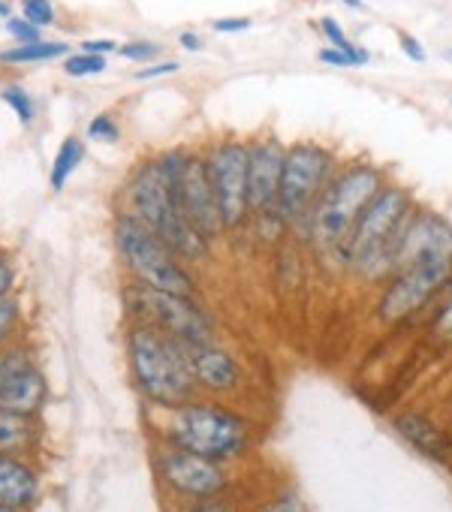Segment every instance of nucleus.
<instances>
[{"label":"nucleus","instance_id":"dca6fc26","mask_svg":"<svg viewBox=\"0 0 452 512\" xmlns=\"http://www.w3.org/2000/svg\"><path fill=\"white\" fill-rule=\"evenodd\" d=\"M395 431L413 446V449H419L425 458H431V461H449L452 458V437L434 422V419H428L425 413H401L398 419H395Z\"/></svg>","mask_w":452,"mask_h":512},{"label":"nucleus","instance_id":"7ed1b4c3","mask_svg":"<svg viewBox=\"0 0 452 512\" xmlns=\"http://www.w3.org/2000/svg\"><path fill=\"white\" fill-rule=\"evenodd\" d=\"M386 169L371 160H350L341 163L332 181L326 184L320 202L314 205V214L308 220V241L317 256L332 260L344 247L353 223L365 211V205L377 196V190L386 184Z\"/></svg>","mask_w":452,"mask_h":512},{"label":"nucleus","instance_id":"f704fd0d","mask_svg":"<svg viewBox=\"0 0 452 512\" xmlns=\"http://www.w3.org/2000/svg\"><path fill=\"white\" fill-rule=\"evenodd\" d=\"M178 70H181V64H175V61H166V64H154V67H145V70H139V73H136V79H157V76L178 73Z\"/></svg>","mask_w":452,"mask_h":512},{"label":"nucleus","instance_id":"c85d7f7f","mask_svg":"<svg viewBox=\"0 0 452 512\" xmlns=\"http://www.w3.org/2000/svg\"><path fill=\"white\" fill-rule=\"evenodd\" d=\"M178 512H239L233 503H226L223 497H205V500H187Z\"/></svg>","mask_w":452,"mask_h":512},{"label":"nucleus","instance_id":"aec40b11","mask_svg":"<svg viewBox=\"0 0 452 512\" xmlns=\"http://www.w3.org/2000/svg\"><path fill=\"white\" fill-rule=\"evenodd\" d=\"M85 160V145L70 136L61 148H58V157H55V166H52V187L55 190H64V184L70 181V175L76 172V166Z\"/></svg>","mask_w":452,"mask_h":512},{"label":"nucleus","instance_id":"39448f33","mask_svg":"<svg viewBox=\"0 0 452 512\" xmlns=\"http://www.w3.org/2000/svg\"><path fill=\"white\" fill-rule=\"evenodd\" d=\"M130 196V211L148 226L154 229V235L178 256L184 266H196L205 263L211 256V241L184 217V211L178 208L169 181L154 160H148L130 181L127 187Z\"/></svg>","mask_w":452,"mask_h":512},{"label":"nucleus","instance_id":"c756f323","mask_svg":"<svg viewBox=\"0 0 452 512\" xmlns=\"http://www.w3.org/2000/svg\"><path fill=\"white\" fill-rule=\"evenodd\" d=\"M7 31L19 40V46L40 43V28H37V25H31L28 19H7Z\"/></svg>","mask_w":452,"mask_h":512},{"label":"nucleus","instance_id":"9b49d317","mask_svg":"<svg viewBox=\"0 0 452 512\" xmlns=\"http://www.w3.org/2000/svg\"><path fill=\"white\" fill-rule=\"evenodd\" d=\"M248 142L242 139H220L205 154L211 190L220 208L223 232H242L251 223V202H248Z\"/></svg>","mask_w":452,"mask_h":512},{"label":"nucleus","instance_id":"2eb2a0df","mask_svg":"<svg viewBox=\"0 0 452 512\" xmlns=\"http://www.w3.org/2000/svg\"><path fill=\"white\" fill-rule=\"evenodd\" d=\"M190 353V368H193V380L196 386L208 389V392H233L242 383V368L236 362L233 353H226L217 344H199V347H187Z\"/></svg>","mask_w":452,"mask_h":512},{"label":"nucleus","instance_id":"bb28decb","mask_svg":"<svg viewBox=\"0 0 452 512\" xmlns=\"http://www.w3.org/2000/svg\"><path fill=\"white\" fill-rule=\"evenodd\" d=\"M4 100L10 103V109L19 115L22 124H31V121H34V100L28 97L25 88H7V91H4Z\"/></svg>","mask_w":452,"mask_h":512},{"label":"nucleus","instance_id":"0eeeda50","mask_svg":"<svg viewBox=\"0 0 452 512\" xmlns=\"http://www.w3.org/2000/svg\"><path fill=\"white\" fill-rule=\"evenodd\" d=\"M338 154L320 142L299 139L287 145L284 172H281V190H278V214L290 226V235L299 241H308V220L314 214V205L320 202L326 184L338 172Z\"/></svg>","mask_w":452,"mask_h":512},{"label":"nucleus","instance_id":"ddd939ff","mask_svg":"<svg viewBox=\"0 0 452 512\" xmlns=\"http://www.w3.org/2000/svg\"><path fill=\"white\" fill-rule=\"evenodd\" d=\"M157 470L163 476V482L187 497V500H205V497H220L230 485V476L220 467V461L202 458L190 449H181L175 443H169L160 458H157Z\"/></svg>","mask_w":452,"mask_h":512},{"label":"nucleus","instance_id":"4be33fe9","mask_svg":"<svg viewBox=\"0 0 452 512\" xmlns=\"http://www.w3.org/2000/svg\"><path fill=\"white\" fill-rule=\"evenodd\" d=\"M431 332H434L443 344H452V284H449V290L440 296V302L434 305Z\"/></svg>","mask_w":452,"mask_h":512},{"label":"nucleus","instance_id":"7c9ffc66","mask_svg":"<svg viewBox=\"0 0 452 512\" xmlns=\"http://www.w3.org/2000/svg\"><path fill=\"white\" fill-rule=\"evenodd\" d=\"M19 323V305L10 299H0V344H4Z\"/></svg>","mask_w":452,"mask_h":512},{"label":"nucleus","instance_id":"5701e85b","mask_svg":"<svg viewBox=\"0 0 452 512\" xmlns=\"http://www.w3.org/2000/svg\"><path fill=\"white\" fill-rule=\"evenodd\" d=\"M251 512H311V509L296 491H281V494L266 497L263 503H257Z\"/></svg>","mask_w":452,"mask_h":512},{"label":"nucleus","instance_id":"72a5a7b5","mask_svg":"<svg viewBox=\"0 0 452 512\" xmlns=\"http://www.w3.org/2000/svg\"><path fill=\"white\" fill-rule=\"evenodd\" d=\"M248 28H251V19H217V22L211 25L214 34H242V31H248Z\"/></svg>","mask_w":452,"mask_h":512},{"label":"nucleus","instance_id":"f03ea898","mask_svg":"<svg viewBox=\"0 0 452 512\" xmlns=\"http://www.w3.org/2000/svg\"><path fill=\"white\" fill-rule=\"evenodd\" d=\"M416 205L419 202L410 187L386 181L353 223L332 266L362 287H380L392 275L404 226Z\"/></svg>","mask_w":452,"mask_h":512},{"label":"nucleus","instance_id":"58836bf2","mask_svg":"<svg viewBox=\"0 0 452 512\" xmlns=\"http://www.w3.org/2000/svg\"><path fill=\"white\" fill-rule=\"evenodd\" d=\"M347 7H353V10H362V0H344Z\"/></svg>","mask_w":452,"mask_h":512},{"label":"nucleus","instance_id":"393cba45","mask_svg":"<svg viewBox=\"0 0 452 512\" xmlns=\"http://www.w3.org/2000/svg\"><path fill=\"white\" fill-rule=\"evenodd\" d=\"M88 136H91V142H106V145H112V142L121 139V127H118V121H115L112 115H97V118H91V124H88Z\"/></svg>","mask_w":452,"mask_h":512},{"label":"nucleus","instance_id":"6ab92c4d","mask_svg":"<svg viewBox=\"0 0 452 512\" xmlns=\"http://www.w3.org/2000/svg\"><path fill=\"white\" fill-rule=\"evenodd\" d=\"M67 46L64 43H28V46H16L10 52H0V64H40V61H55L64 58Z\"/></svg>","mask_w":452,"mask_h":512},{"label":"nucleus","instance_id":"f257e3e1","mask_svg":"<svg viewBox=\"0 0 452 512\" xmlns=\"http://www.w3.org/2000/svg\"><path fill=\"white\" fill-rule=\"evenodd\" d=\"M452 284V220L431 205H416L398 253L392 275L377 287L374 317L386 326L419 317L434 308Z\"/></svg>","mask_w":452,"mask_h":512},{"label":"nucleus","instance_id":"473e14b6","mask_svg":"<svg viewBox=\"0 0 452 512\" xmlns=\"http://www.w3.org/2000/svg\"><path fill=\"white\" fill-rule=\"evenodd\" d=\"M398 46H401V52L410 58V61H416V64H422L425 61V49H422V43L413 37V34H398Z\"/></svg>","mask_w":452,"mask_h":512},{"label":"nucleus","instance_id":"c9c22d12","mask_svg":"<svg viewBox=\"0 0 452 512\" xmlns=\"http://www.w3.org/2000/svg\"><path fill=\"white\" fill-rule=\"evenodd\" d=\"M13 287V266L7 260V253H0V299H4Z\"/></svg>","mask_w":452,"mask_h":512},{"label":"nucleus","instance_id":"6e6552de","mask_svg":"<svg viewBox=\"0 0 452 512\" xmlns=\"http://www.w3.org/2000/svg\"><path fill=\"white\" fill-rule=\"evenodd\" d=\"M115 247L136 284L163 293H178V296L196 293L190 269L133 211L115 220Z\"/></svg>","mask_w":452,"mask_h":512},{"label":"nucleus","instance_id":"412c9836","mask_svg":"<svg viewBox=\"0 0 452 512\" xmlns=\"http://www.w3.org/2000/svg\"><path fill=\"white\" fill-rule=\"evenodd\" d=\"M320 31L326 34V40H329V46H332V49H341V52L353 55L362 67L368 64V52H365L362 46H356V43L344 34V28H341V22H338V19L323 16V19H320Z\"/></svg>","mask_w":452,"mask_h":512},{"label":"nucleus","instance_id":"f3484780","mask_svg":"<svg viewBox=\"0 0 452 512\" xmlns=\"http://www.w3.org/2000/svg\"><path fill=\"white\" fill-rule=\"evenodd\" d=\"M37 476L34 470L13 458V455H0V506L4 509H25L37 497Z\"/></svg>","mask_w":452,"mask_h":512},{"label":"nucleus","instance_id":"a211bd4d","mask_svg":"<svg viewBox=\"0 0 452 512\" xmlns=\"http://www.w3.org/2000/svg\"><path fill=\"white\" fill-rule=\"evenodd\" d=\"M31 440H34L31 416H22V413L0 407V455L22 452V449L31 446Z\"/></svg>","mask_w":452,"mask_h":512},{"label":"nucleus","instance_id":"f8f14e48","mask_svg":"<svg viewBox=\"0 0 452 512\" xmlns=\"http://www.w3.org/2000/svg\"><path fill=\"white\" fill-rule=\"evenodd\" d=\"M251 160H248V202H251V220L260 223V232L269 238H287L290 226L278 214V190H281V172L287 145L275 136H257L248 142Z\"/></svg>","mask_w":452,"mask_h":512},{"label":"nucleus","instance_id":"423d86ee","mask_svg":"<svg viewBox=\"0 0 452 512\" xmlns=\"http://www.w3.org/2000/svg\"><path fill=\"white\" fill-rule=\"evenodd\" d=\"M251 440V422L239 410L211 401H187L175 407L169 425V443L220 464L242 458L251 449Z\"/></svg>","mask_w":452,"mask_h":512},{"label":"nucleus","instance_id":"e433bc0d","mask_svg":"<svg viewBox=\"0 0 452 512\" xmlns=\"http://www.w3.org/2000/svg\"><path fill=\"white\" fill-rule=\"evenodd\" d=\"M85 52H91V55H109V52H118L121 46L115 43V40H85V46H82Z\"/></svg>","mask_w":452,"mask_h":512},{"label":"nucleus","instance_id":"4468645a","mask_svg":"<svg viewBox=\"0 0 452 512\" xmlns=\"http://www.w3.org/2000/svg\"><path fill=\"white\" fill-rule=\"evenodd\" d=\"M46 377L25 350L0 356V407L34 416L46 404Z\"/></svg>","mask_w":452,"mask_h":512},{"label":"nucleus","instance_id":"a878e982","mask_svg":"<svg viewBox=\"0 0 452 512\" xmlns=\"http://www.w3.org/2000/svg\"><path fill=\"white\" fill-rule=\"evenodd\" d=\"M22 19H28L37 28H49L55 22V10L49 0H22Z\"/></svg>","mask_w":452,"mask_h":512},{"label":"nucleus","instance_id":"1a4fd4ad","mask_svg":"<svg viewBox=\"0 0 452 512\" xmlns=\"http://www.w3.org/2000/svg\"><path fill=\"white\" fill-rule=\"evenodd\" d=\"M169 190L178 202V208L184 211V217L214 244L223 232V220H220V208L211 190V178H208V166H205V154H187V151H166L157 157Z\"/></svg>","mask_w":452,"mask_h":512},{"label":"nucleus","instance_id":"20e7f679","mask_svg":"<svg viewBox=\"0 0 452 512\" xmlns=\"http://www.w3.org/2000/svg\"><path fill=\"white\" fill-rule=\"evenodd\" d=\"M127 356L139 392L154 407H181L193 401L196 380L190 368V353L175 338L163 335L154 326L136 323L127 335Z\"/></svg>","mask_w":452,"mask_h":512},{"label":"nucleus","instance_id":"4c0bfd02","mask_svg":"<svg viewBox=\"0 0 452 512\" xmlns=\"http://www.w3.org/2000/svg\"><path fill=\"white\" fill-rule=\"evenodd\" d=\"M178 43H181V49H187V52H199V49H202V40H199L196 34H190V31H187V34H181V37H178Z\"/></svg>","mask_w":452,"mask_h":512},{"label":"nucleus","instance_id":"9d476101","mask_svg":"<svg viewBox=\"0 0 452 512\" xmlns=\"http://www.w3.org/2000/svg\"><path fill=\"white\" fill-rule=\"evenodd\" d=\"M130 311L136 314V323L154 326L184 347L211 344V317L202 311V305L193 296L163 293L133 281Z\"/></svg>","mask_w":452,"mask_h":512},{"label":"nucleus","instance_id":"b1692460","mask_svg":"<svg viewBox=\"0 0 452 512\" xmlns=\"http://www.w3.org/2000/svg\"><path fill=\"white\" fill-rule=\"evenodd\" d=\"M67 76H97L106 70V58L103 55H91V52H82V55H70L67 64H64Z\"/></svg>","mask_w":452,"mask_h":512},{"label":"nucleus","instance_id":"cd10ccee","mask_svg":"<svg viewBox=\"0 0 452 512\" xmlns=\"http://www.w3.org/2000/svg\"><path fill=\"white\" fill-rule=\"evenodd\" d=\"M118 52H121L124 58H130V61L145 64V61H151V58L160 55V46H157V43H148V40H133V43H127V46H121Z\"/></svg>","mask_w":452,"mask_h":512},{"label":"nucleus","instance_id":"2f4dec72","mask_svg":"<svg viewBox=\"0 0 452 512\" xmlns=\"http://www.w3.org/2000/svg\"><path fill=\"white\" fill-rule=\"evenodd\" d=\"M317 58H320V64H329V67H362L353 55H347V52H341V49H332V46L323 49Z\"/></svg>","mask_w":452,"mask_h":512},{"label":"nucleus","instance_id":"ea45409f","mask_svg":"<svg viewBox=\"0 0 452 512\" xmlns=\"http://www.w3.org/2000/svg\"><path fill=\"white\" fill-rule=\"evenodd\" d=\"M0 512H22V509H4V506H0Z\"/></svg>","mask_w":452,"mask_h":512}]
</instances>
